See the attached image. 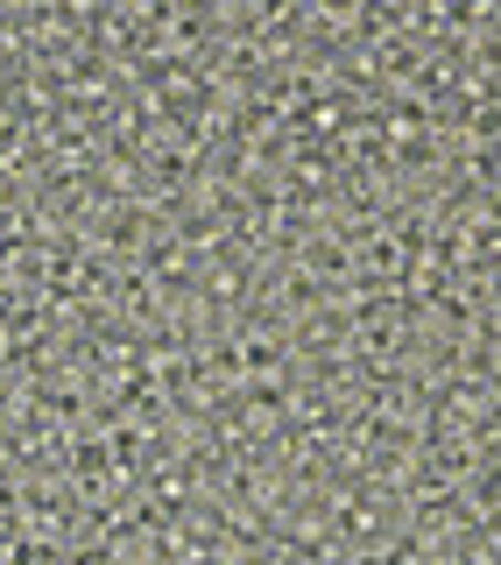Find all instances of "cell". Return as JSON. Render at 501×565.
<instances>
[]
</instances>
